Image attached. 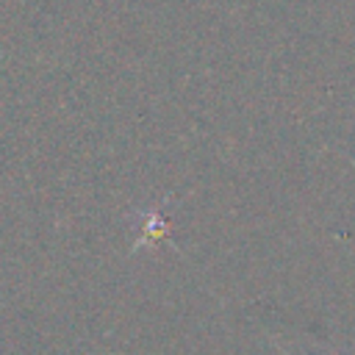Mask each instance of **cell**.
I'll return each instance as SVG.
<instances>
[{
  "label": "cell",
  "instance_id": "1",
  "mask_svg": "<svg viewBox=\"0 0 355 355\" xmlns=\"http://www.w3.org/2000/svg\"><path fill=\"white\" fill-rule=\"evenodd\" d=\"M352 164H355V161H352Z\"/></svg>",
  "mask_w": 355,
  "mask_h": 355
}]
</instances>
